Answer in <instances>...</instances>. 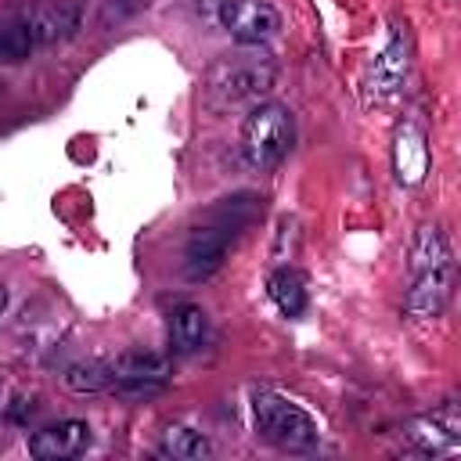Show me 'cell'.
I'll use <instances>...</instances> for the list:
<instances>
[{
    "label": "cell",
    "mask_w": 461,
    "mask_h": 461,
    "mask_svg": "<svg viewBox=\"0 0 461 461\" xmlns=\"http://www.w3.org/2000/svg\"><path fill=\"white\" fill-rule=\"evenodd\" d=\"M25 25H29L36 43H58V40H68L79 29V11L65 7V4H40L25 18Z\"/></svg>",
    "instance_id": "8fae6325"
},
{
    "label": "cell",
    "mask_w": 461,
    "mask_h": 461,
    "mask_svg": "<svg viewBox=\"0 0 461 461\" xmlns=\"http://www.w3.org/2000/svg\"><path fill=\"white\" fill-rule=\"evenodd\" d=\"M112 389L122 400H151V396H158L166 389V382L162 378H115Z\"/></svg>",
    "instance_id": "ac0fdd59"
},
{
    "label": "cell",
    "mask_w": 461,
    "mask_h": 461,
    "mask_svg": "<svg viewBox=\"0 0 461 461\" xmlns=\"http://www.w3.org/2000/svg\"><path fill=\"white\" fill-rule=\"evenodd\" d=\"M7 310V288H0V313Z\"/></svg>",
    "instance_id": "ffe728a7"
},
{
    "label": "cell",
    "mask_w": 461,
    "mask_h": 461,
    "mask_svg": "<svg viewBox=\"0 0 461 461\" xmlns=\"http://www.w3.org/2000/svg\"><path fill=\"white\" fill-rule=\"evenodd\" d=\"M407 65H411V43H407V29H396L389 36V43L375 54L371 61V72H367V86L375 97H389L400 90L403 76H407Z\"/></svg>",
    "instance_id": "ba28073f"
},
{
    "label": "cell",
    "mask_w": 461,
    "mask_h": 461,
    "mask_svg": "<svg viewBox=\"0 0 461 461\" xmlns=\"http://www.w3.org/2000/svg\"><path fill=\"white\" fill-rule=\"evenodd\" d=\"M292 137H295L292 112L285 104H259L249 112L241 126V155L252 169H270L288 155Z\"/></svg>",
    "instance_id": "5b68a950"
},
{
    "label": "cell",
    "mask_w": 461,
    "mask_h": 461,
    "mask_svg": "<svg viewBox=\"0 0 461 461\" xmlns=\"http://www.w3.org/2000/svg\"><path fill=\"white\" fill-rule=\"evenodd\" d=\"M411 288H407V313L414 321H436L447 310L450 281H454V259L450 245L439 227H418L411 245Z\"/></svg>",
    "instance_id": "6da1fadb"
},
{
    "label": "cell",
    "mask_w": 461,
    "mask_h": 461,
    "mask_svg": "<svg viewBox=\"0 0 461 461\" xmlns=\"http://www.w3.org/2000/svg\"><path fill=\"white\" fill-rule=\"evenodd\" d=\"M205 335H209V317H205L202 306L184 303V306L173 310V317H169V342H173L176 353L198 349L205 342Z\"/></svg>",
    "instance_id": "7c38bea8"
},
{
    "label": "cell",
    "mask_w": 461,
    "mask_h": 461,
    "mask_svg": "<svg viewBox=\"0 0 461 461\" xmlns=\"http://www.w3.org/2000/svg\"><path fill=\"white\" fill-rule=\"evenodd\" d=\"M90 447V425L86 421H58L50 429H40L29 436V454L40 461H58V457H76Z\"/></svg>",
    "instance_id": "9c48e42d"
},
{
    "label": "cell",
    "mask_w": 461,
    "mask_h": 461,
    "mask_svg": "<svg viewBox=\"0 0 461 461\" xmlns=\"http://www.w3.org/2000/svg\"><path fill=\"white\" fill-rule=\"evenodd\" d=\"M162 454H169L176 461H205L212 454V443L187 425H169L162 432Z\"/></svg>",
    "instance_id": "9a60e30c"
},
{
    "label": "cell",
    "mask_w": 461,
    "mask_h": 461,
    "mask_svg": "<svg viewBox=\"0 0 461 461\" xmlns=\"http://www.w3.org/2000/svg\"><path fill=\"white\" fill-rule=\"evenodd\" d=\"M407 439L414 447H421L425 454H447L461 443V418H457V407L447 403L439 407L436 414H425L418 421H411L407 429Z\"/></svg>",
    "instance_id": "30bf717a"
},
{
    "label": "cell",
    "mask_w": 461,
    "mask_h": 461,
    "mask_svg": "<svg viewBox=\"0 0 461 461\" xmlns=\"http://www.w3.org/2000/svg\"><path fill=\"white\" fill-rule=\"evenodd\" d=\"M277 79V65L267 58V54H256V50H238V54H227L220 58L209 76H205V97L209 104H241V101H256L263 97Z\"/></svg>",
    "instance_id": "3957f363"
},
{
    "label": "cell",
    "mask_w": 461,
    "mask_h": 461,
    "mask_svg": "<svg viewBox=\"0 0 461 461\" xmlns=\"http://www.w3.org/2000/svg\"><path fill=\"white\" fill-rule=\"evenodd\" d=\"M115 375L108 364H72L65 371V385L72 393H101V389H112Z\"/></svg>",
    "instance_id": "2e32d148"
},
{
    "label": "cell",
    "mask_w": 461,
    "mask_h": 461,
    "mask_svg": "<svg viewBox=\"0 0 461 461\" xmlns=\"http://www.w3.org/2000/svg\"><path fill=\"white\" fill-rule=\"evenodd\" d=\"M32 47H36V40H32V32H29V25H25V22L0 25V61H4V65L25 61Z\"/></svg>",
    "instance_id": "e0dca14e"
},
{
    "label": "cell",
    "mask_w": 461,
    "mask_h": 461,
    "mask_svg": "<svg viewBox=\"0 0 461 461\" xmlns=\"http://www.w3.org/2000/svg\"><path fill=\"white\" fill-rule=\"evenodd\" d=\"M32 411H36V396H18L14 403H11V421H25V418H32Z\"/></svg>",
    "instance_id": "d6986e66"
},
{
    "label": "cell",
    "mask_w": 461,
    "mask_h": 461,
    "mask_svg": "<svg viewBox=\"0 0 461 461\" xmlns=\"http://www.w3.org/2000/svg\"><path fill=\"white\" fill-rule=\"evenodd\" d=\"M393 173L403 187H418L429 173V140L414 119H403L393 133Z\"/></svg>",
    "instance_id": "52a82bcc"
},
{
    "label": "cell",
    "mask_w": 461,
    "mask_h": 461,
    "mask_svg": "<svg viewBox=\"0 0 461 461\" xmlns=\"http://www.w3.org/2000/svg\"><path fill=\"white\" fill-rule=\"evenodd\" d=\"M115 378H169V360L162 353H144V349H130L122 357H115L112 364Z\"/></svg>",
    "instance_id": "5bb4252c"
},
{
    "label": "cell",
    "mask_w": 461,
    "mask_h": 461,
    "mask_svg": "<svg viewBox=\"0 0 461 461\" xmlns=\"http://www.w3.org/2000/svg\"><path fill=\"white\" fill-rule=\"evenodd\" d=\"M252 421H256V432L277 447L306 450L317 443V421L299 403H292L270 389L252 393Z\"/></svg>",
    "instance_id": "277c9868"
},
{
    "label": "cell",
    "mask_w": 461,
    "mask_h": 461,
    "mask_svg": "<svg viewBox=\"0 0 461 461\" xmlns=\"http://www.w3.org/2000/svg\"><path fill=\"white\" fill-rule=\"evenodd\" d=\"M220 22L245 47L267 43L281 29V14L267 0H223L220 4Z\"/></svg>",
    "instance_id": "8992f818"
},
{
    "label": "cell",
    "mask_w": 461,
    "mask_h": 461,
    "mask_svg": "<svg viewBox=\"0 0 461 461\" xmlns=\"http://www.w3.org/2000/svg\"><path fill=\"white\" fill-rule=\"evenodd\" d=\"M267 292H270L274 306H277L285 317H299V313L306 310V281H303V274L292 270V267L274 270L270 281H267Z\"/></svg>",
    "instance_id": "4fadbf2b"
},
{
    "label": "cell",
    "mask_w": 461,
    "mask_h": 461,
    "mask_svg": "<svg viewBox=\"0 0 461 461\" xmlns=\"http://www.w3.org/2000/svg\"><path fill=\"white\" fill-rule=\"evenodd\" d=\"M256 212V198L252 194H234V198H223L209 220L202 227H194V234L187 238V249H184V274L191 281H205L212 277L220 267H223V256L230 249V241L241 234V227L252 220Z\"/></svg>",
    "instance_id": "7a4b0ae2"
}]
</instances>
